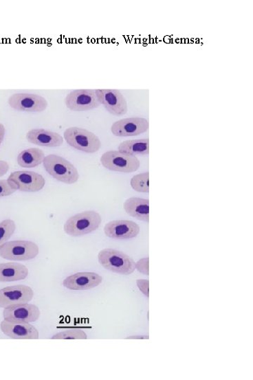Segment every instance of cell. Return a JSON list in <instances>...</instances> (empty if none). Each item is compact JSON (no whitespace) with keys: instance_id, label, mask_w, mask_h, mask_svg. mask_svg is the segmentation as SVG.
<instances>
[{"instance_id":"cell-1","label":"cell","mask_w":253,"mask_h":380,"mask_svg":"<svg viewBox=\"0 0 253 380\" xmlns=\"http://www.w3.org/2000/svg\"><path fill=\"white\" fill-rule=\"evenodd\" d=\"M98 260L104 269L119 275L129 276L136 270V262L133 258L114 249L100 251Z\"/></svg>"},{"instance_id":"cell-2","label":"cell","mask_w":253,"mask_h":380,"mask_svg":"<svg viewBox=\"0 0 253 380\" xmlns=\"http://www.w3.org/2000/svg\"><path fill=\"white\" fill-rule=\"evenodd\" d=\"M45 170L54 179L72 185L79 180V172L75 166L68 160L56 155H50L43 161Z\"/></svg>"},{"instance_id":"cell-3","label":"cell","mask_w":253,"mask_h":380,"mask_svg":"<svg viewBox=\"0 0 253 380\" xmlns=\"http://www.w3.org/2000/svg\"><path fill=\"white\" fill-rule=\"evenodd\" d=\"M102 222V216L98 212L87 211L69 218L63 226V230L68 236L81 237L96 231Z\"/></svg>"},{"instance_id":"cell-4","label":"cell","mask_w":253,"mask_h":380,"mask_svg":"<svg viewBox=\"0 0 253 380\" xmlns=\"http://www.w3.org/2000/svg\"><path fill=\"white\" fill-rule=\"evenodd\" d=\"M63 137L71 147L85 153H96L102 147L100 138L94 133L84 128H69L63 133Z\"/></svg>"},{"instance_id":"cell-5","label":"cell","mask_w":253,"mask_h":380,"mask_svg":"<svg viewBox=\"0 0 253 380\" xmlns=\"http://www.w3.org/2000/svg\"><path fill=\"white\" fill-rule=\"evenodd\" d=\"M39 253V247L31 241H14L0 247V256L10 260H30L37 257Z\"/></svg>"},{"instance_id":"cell-6","label":"cell","mask_w":253,"mask_h":380,"mask_svg":"<svg viewBox=\"0 0 253 380\" xmlns=\"http://www.w3.org/2000/svg\"><path fill=\"white\" fill-rule=\"evenodd\" d=\"M100 161L105 168L123 173L134 172L141 164L137 157L114 150L104 153Z\"/></svg>"},{"instance_id":"cell-7","label":"cell","mask_w":253,"mask_h":380,"mask_svg":"<svg viewBox=\"0 0 253 380\" xmlns=\"http://www.w3.org/2000/svg\"><path fill=\"white\" fill-rule=\"evenodd\" d=\"M8 181L16 190L24 192H37L45 186V179L34 171L19 170L11 173Z\"/></svg>"},{"instance_id":"cell-8","label":"cell","mask_w":253,"mask_h":380,"mask_svg":"<svg viewBox=\"0 0 253 380\" xmlns=\"http://www.w3.org/2000/svg\"><path fill=\"white\" fill-rule=\"evenodd\" d=\"M65 102L67 107L73 111H87L101 105L95 90L92 89L73 91L67 96Z\"/></svg>"},{"instance_id":"cell-9","label":"cell","mask_w":253,"mask_h":380,"mask_svg":"<svg viewBox=\"0 0 253 380\" xmlns=\"http://www.w3.org/2000/svg\"><path fill=\"white\" fill-rule=\"evenodd\" d=\"M34 298V291L30 287L23 284L0 289V308L16 304H28Z\"/></svg>"},{"instance_id":"cell-10","label":"cell","mask_w":253,"mask_h":380,"mask_svg":"<svg viewBox=\"0 0 253 380\" xmlns=\"http://www.w3.org/2000/svg\"><path fill=\"white\" fill-rule=\"evenodd\" d=\"M8 104L14 110L30 113L43 112L48 107L44 97L32 93L13 94L9 98Z\"/></svg>"},{"instance_id":"cell-11","label":"cell","mask_w":253,"mask_h":380,"mask_svg":"<svg viewBox=\"0 0 253 380\" xmlns=\"http://www.w3.org/2000/svg\"><path fill=\"white\" fill-rule=\"evenodd\" d=\"M98 99L107 111L111 114L121 116L129 111L128 102L118 90L97 89L95 90Z\"/></svg>"},{"instance_id":"cell-12","label":"cell","mask_w":253,"mask_h":380,"mask_svg":"<svg viewBox=\"0 0 253 380\" xmlns=\"http://www.w3.org/2000/svg\"><path fill=\"white\" fill-rule=\"evenodd\" d=\"M40 309L30 304H16L5 308L4 320L11 322L34 323L41 317Z\"/></svg>"},{"instance_id":"cell-13","label":"cell","mask_w":253,"mask_h":380,"mask_svg":"<svg viewBox=\"0 0 253 380\" xmlns=\"http://www.w3.org/2000/svg\"><path fill=\"white\" fill-rule=\"evenodd\" d=\"M148 128L149 123L146 119L133 117L115 122L111 131L113 135L117 137H134L146 133Z\"/></svg>"},{"instance_id":"cell-14","label":"cell","mask_w":253,"mask_h":380,"mask_svg":"<svg viewBox=\"0 0 253 380\" xmlns=\"http://www.w3.org/2000/svg\"><path fill=\"white\" fill-rule=\"evenodd\" d=\"M104 230L108 238L115 240H130L139 236L140 227L132 221L118 220L108 223Z\"/></svg>"},{"instance_id":"cell-15","label":"cell","mask_w":253,"mask_h":380,"mask_svg":"<svg viewBox=\"0 0 253 380\" xmlns=\"http://www.w3.org/2000/svg\"><path fill=\"white\" fill-rule=\"evenodd\" d=\"M0 330L13 339H38L39 331L29 323L11 322L3 320L0 323Z\"/></svg>"},{"instance_id":"cell-16","label":"cell","mask_w":253,"mask_h":380,"mask_svg":"<svg viewBox=\"0 0 253 380\" xmlns=\"http://www.w3.org/2000/svg\"><path fill=\"white\" fill-rule=\"evenodd\" d=\"M103 282L102 276L96 273L82 272L69 276L63 282L67 289L74 291L89 290L100 286Z\"/></svg>"},{"instance_id":"cell-17","label":"cell","mask_w":253,"mask_h":380,"mask_svg":"<svg viewBox=\"0 0 253 380\" xmlns=\"http://www.w3.org/2000/svg\"><path fill=\"white\" fill-rule=\"evenodd\" d=\"M26 139L28 142L41 147L58 148L63 144V138L60 134L43 128L29 131Z\"/></svg>"},{"instance_id":"cell-18","label":"cell","mask_w":253,"mask_h":380,"mask_svg":"<svg viewBox=\"0 0 253 380\" xmlns=\"http://www.w3.org/2000/svg\"><path fill=\"white\" fill-rule=\"evenodd\" d=\"M124 212L129 216L146 223L149 222V200L140 197H131L123 204Z\"/></svg>"},{"instance_id":"cell-19","label":"cell","mask_w":253,"mask_h":380,"mask_svg":"<svg viewBox=\"0 0 253 380\" xmlns=\"http://www.w3.org/2000/svg\"><path fill=\"white\" fill-rule=\"evenodd\" d=\"M28 269L18 262L0 264V282H11L25 280L28 276Z\"/></svg>"},{"instance_id":"cell-20","label":"cell","mask_w":253,"mask_h":380,"mask_svg":"<svg viewBox=\"0 0 253 380\" xmlns=\"http://www.w3.org/2000/svg\"><path fill=\"white\" fill-rule=\"evenodd\" d=\"M118 151L135 157L148 156L149 139L146 138L124 141L119 144Z\"/></svg>"},{"instance_id":"cell-21","label":"cell","mask_w":253,"mask_h":380,"mask_svg":"<svg viewBox=\"0 0 253 380\" xmlns=\"http://www.w3.org/2000/svg\"><path fill=\"white\" fill-rule=\"evenodd\" d=\"M45 153L39 148H29L19 153L18 164L23 168H35L43 163Z\"/></svg>"},{"instance_id":"cell-22","label":"cell","mask_w":253,"mask_h":380,"mask_svg":"<svg viewBox=\"0 0 253 380\" xmlns=\"http://www.w3.org/2000/svg\"><path fill=\"white\" fill-rule=\"evenodd\" d=\"M131 187L134 190L142 193L149 192V172L135 175L131 181Z\"/></svg>"},{"instance_id":"cell-23","label":"cell","mask_w":253,"mask_h":380,"mask_svg":"<svg viewBox=\"0 0 253 380\" xmlns=\"http://www.w3.org/2000/svg\"><path fill=\"white\" fill-rule=\"evenodd\" d=\"M52 339H87V335L79 328L63 330L52 336Z\"/></svg>"},{"instance_id":"cell-24","label":"cell","mask_w":253,"mask_h":380,"mask_svg":"<svg viewBox=\"0 0 253 380\" xmlns=\"http://www.w3.org/2000/svg\"><path fill=\"white\" fill-rule=\"evenodd\" d=\"M15 222L6 219L0 223V247L8 243L16 230Z\"/></svg>"},{"instance_id":"cell-25","label":"cell","mask_w":253,"mask_h":380,"mask_svg":"<svg viewBox=\"0 0 253 380\" xmlns=\"http://www.w3.org/2000/svg\"><path fill=\"white\" fill-rule=\"evenodd\" d=\"M16 190L9 183L8 180L0 181V197H8Z\"/></svg>"},{"instance_id":"cell-26","label":"cell","mask_w":253,"mask_h":380,"mask_svg":"<svg viewBox=\"0 0 253 380\" xmlns=\"http://www.w3.org/2000/svg\"><path fill=\"white\" fill-rule=\"evenodd\" d=\"M136 269L146 276H148V258H144L136 262Z\"/></svg>"},{"instance_id":"cell-27","label":"cell","mask_w":253,"mask_h":380,"mask_svg":"<svg viewBox=\"0 0 253 380\" xmlns=\"http://www.w3.org/2000/svg\"><path fill=\"white\" fill-rule=\"evenodd\" d=\"M137 284L142 293L148 298V281L146 280H138Z\"/></svg>"},{"instance_id":"cell-28","label":"cell","mask_w":253,"mask_h":380,"mask_svg":"<svg viewBox=\"0 0 253 380\" xmlns=\"http://www.w3.org/2000/svg\"><path fill=\"white\" fill-rule=\"evenodd\" d=\"M10 165L6 161L0 160V178L4 177V175L9 171Z\"/></svg>"},{"instance_id":"cell-29","label":"cell","mask_w":253,"mask_h":380,"mask_svg":"<svg viewBox=\"0 0 253 380\" xmlns=\"http://www.w3.org/2000/svg\"><path fill=\"white\" fill-rule=\"evenodd\" d=\"M6 134V126L3 124L0 123V146H1L2 143L4 141Z\"/></svg>"}]
</instances>
